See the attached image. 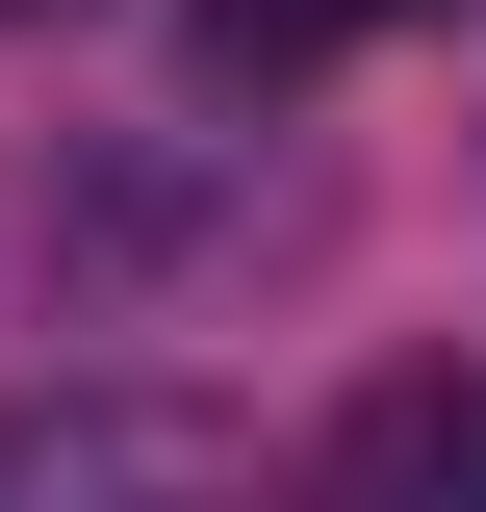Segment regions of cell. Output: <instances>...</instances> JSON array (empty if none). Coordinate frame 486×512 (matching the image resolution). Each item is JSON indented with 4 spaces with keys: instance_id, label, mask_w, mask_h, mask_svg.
I'll return each mask as SVG.
<instances>
[{
    "instance_id": "obj_2",
    "label": "cell",
    "mask_w": 486,
    "mask_h": 512,
    "mask_svg": "<svg viewBox=\"0 0 486 512\" xmlns=\"http://www.w3.org/2000/svg\"><path fill=\"white\" fill-rule=\"evenodd\" d=\"M282 512H486V359H384L359 410L282 461Z\"/></svg>"
},
{
    "instance_id": "obj_4",
    "label": "cell",
    "mask_w": 486,
    "mask_h": 512,
    "mask_svg": "<svg viewBox=\"0 0 486 512\" xmlns=\"http://www.w3.org/2000/svg\"><path fill=\"white\" fill-rule=\"evenodd\" d=\"M0 26H77V0H0Z\"/></svg>"
},
{
    "instance_id": "obj_1",
    "label": "cell",
    "mask_w": 486,
    "mask_h": 512,
    "mask_svg": "<svg viewBox=\"0 0 486 512\" xmlns=\"http://www.w3.org/2000/svg\"><path fill=\"white\" fill-rule=\"evenodd\" d=\"M0 512H256V436L205 384H52L0 410Z\"/></svg>"
},
{
    "instance_id": "obj_3",
    "label": "cell",
    "mask_w": 486,
    "mask_h": 512,
    "mask_svg": "<svg viewBox=\"0 0 486 512\" xmlns=\"http://www.w3.org/2000/svg\"><path fill=\"white\" fill-rule=\"evenodd\" d=\"M384 26H435V0H180V77L205 103H307V77L384 52Z\"/></svg>"
}]
</instances>
